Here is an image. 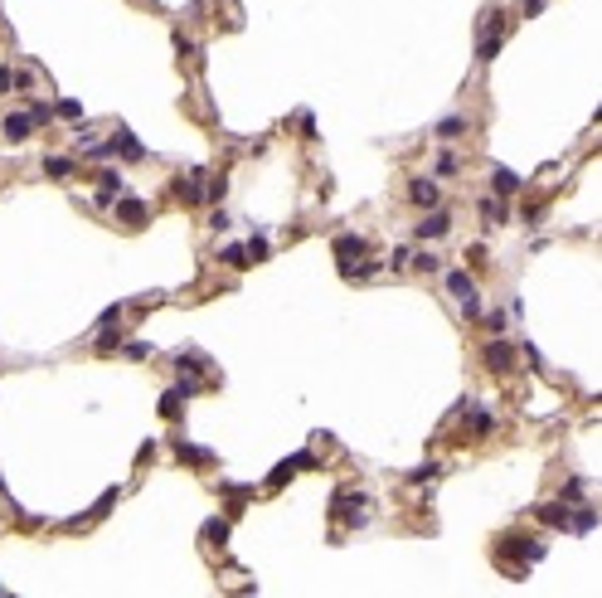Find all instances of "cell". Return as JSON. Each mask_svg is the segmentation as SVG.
<instances>
[{
  "label": "cell",
  "instance_id": "cell-8",
  "mask_svg": "<svg viewBox=\"0 0 602 598\" xmlns=\"http://www.w3.org/2000/svg\"><path fill=\"white\" fill-rule=\"evenodd\" d=\"M408 200H413V204H437V185H432V180H413V185H408Z\"/></svg>",
  "mask_w": 602,
  "mask_h": 598
},
{
  "label": "cell",
  "instance_id": "cell-14",
  "mask_svg": "<svg viewBox=\"0 0 602 598\" xmlns=\"http://www.w3.org/2000/svg\"><path fill=\"white\" fill-rule=\"evenodd\" d=\"M496 190H501V195H515V190H520V176H515V171H496Z\"/></svg>",
  "mask_w": 602,
  "mask_h": 598
},
{
  "label": "cell",
  "instance_id": "cell-23",
  "mask_svg": "<svg viewBox=\"0 0 602 598\" xmlns=\"http://www.w3.org/2000/svg\"><path fill=\"white\" fill-rule=\"evenodd\" d=\"M437 176H457V156H437Z\"/></svg>",
  "mask_w": 602,
  "mask_h": 598
},
{
  "label": "cell",
  "instance_id": "cell-10",
  "mask_svg": "<svg viewBox=\"0 0 602 598\" xmlns=\"http://www.w3.org/2000/svg\"><path fill=\"white\" fill-rule=\"evenodd\" d=\"M180 404H185V390H171V394H160V414H166V418H180V414H185Z\"/></svg>",
  "mask_w": 602,
  "mask_h": 598
},
{
  "label": "cell",
  "instance_id": "cell-2",
  "mask_svg": "<svg viewBox=\"0 0 602 598\" xmlns=\"http://www.w3.org/2000/svg\"><path fill=\"white\" fill-rule=\"evenodd\" d=\"M360 253H369V243H364L360 234H340V239H336V258H340V273L360 263Z\"/></svg>",
  "mask_w": 602,
  "mask_h": 598
},
{
  "label": "cell",
  "instance_id": "cell-4",
  "mask_svg": "<svg viewBox=\"0 0 602 598\" xmlns=\"http://www.w3.org/2000/svg\"><path fill=\"white\" fill-rule=\"evenodd\" d=\"M452 229V214H442V209H437V214H427V219L418 224V239H442Z\"/></svg>",
  "mask_w": 602,
  "mask_h": 598
},
{
  "label": "cell",
  "instance_id": "cell-6",
  "mask_svg": "<svg viewBox=\"0 0 602 598\" xmlns=\"http://www.w3.org/2000/svg\"><path fill=\"white\" fill-rule=\"evenodd\" d=\"M29 127H34V122H29V112H10V117H5V141H25V136H29Z\"/></svg>",
  "mask_w": 602,
  "mask_h": 598
},
{
  "label": "cell",
  "instance_id": "cell-19",
  "mask_svg": "<svg viewBox=\"0 0 602 598\" xmlns=\"http://www.w3.org/2000/svg\"><path fill=\"white\" fill-rule=\"evenodd\" d=\"M592 521H597V516H592V511H578V516H573V525H568V530H573V535H588V530H592Z\"/></svg>",
  "mask_w": 602,
  "mask_h": 598
},
{
  "label": "cell",
  "instance_id": "cell-27",
  "mask_svg": "<svg viewBox=\"0 0 602 598\" xmlns=\"http://www.w3.org/2000/svg\"><path fill=\"white\" fill-rule=\"evenodd\" d=\"M413 263V248H394V267H408Z\"/></svg>",
  "mask_w": 602,
  "mask_h": 598
},
{
  "label": "cell",
  "instance_id": "cell-1",
  "mask_svg": "<svg viewBox=\"0 0 602 598\" xmlns=\"http://www.w3.org/2000/svg\"><path fill=\"white\" fill-rule=\"evenodd\" d=\"M481 29H486V39H481V64H490V59H496V49H501V39H505V20H501L496 10H486Z\"/></svg>",
  "mask_w": 602,
  "mask_h": 598
},
{
  "label": "cell",
  "instance_id": "cell-13",
  "mask_svg": "<svg viewBox=\"0 0 602 598\" xmlns=\"http://www.w3.org/2000/svg\"><path fill=\"white\" fill-rule=\"evenodd\" d=\"M97 185H102V200H107V195L122 190V176H117V171H97Z\"/></svg>",
  "mask_w": 602,
  "mask_h": 598
},
{
  "label": "cell",
  "instance_id": "cell-22",
  "mask_svg": "<svg viewBox=\"0 0 602 598\" xmlns=\"http://www.w3.org/2000/svg\"><path fill=\"white\" fill-rule=\"evenodd\" d=\"M539 516H544V521H554V525H568V511H564V506H544Z\"/></svg>",
  "mask_w": 602,
  "mask_h": 598
},
{
  "label": "cell",
  "instance_id": "cell-28",
  "mask_svg": "<svg viewBox=\"0 0 602 598\" xmlns=\"http://www.w3.org/2000/svg\"><path fill=\"white\" fill-rule=\"evenodd\" d=\"M462 311H466V316L476 321V316H481V297H466V302H462Z\"/></svg>",
  "mask_w": 602,
  "mask_h": 598
},
{
  "label": "cell",
  "instance_id": "cell-12",
  "mask_svg": "<svg viewBox=\"0 0 602 598\" xmlns=\"http://www.w3.org/2000/svg\"><path fill=\"white\" fill-rule=\"evenodd\" d=\"M204 540H214V545H224V540H229V521H218V516H214V521L204 525Z\"/></svg>",
  "mask_w": 602,
  "mask_h": 598
},
{
  "label": "cell",
  "instance_id": "cell-15",
  "mask_svg": "<svg viewBox=\"0 0 602 598\" xmlns=\"http://www.w3.org/2000/svg\"><path fill=\"white\" fill-rule=\"evenodd\" d=\"M481 214H486V219H505V204H501L496 195H486V200H481Z\"/></svg>",
  "mask_w": 602,
  "mask_h": 598
},
{
  "label": "cell",
  "instance_id": "cell-9",
  "mask_svg": "<svg viewBox=\"0 0 602 598\" xmlns=\"http://www.w3.org/2000/svg\"><path fill=\"white\" fill-rule=\"evenodd\" d=\"M44 171H49L53 180H73V160H68V156H49Z\"/></svg>",
  "mask_w": 602,
  "mask_h": 598
},
{
  "label": "cell",
  "instance_id": "cell-25",
  "mask_svg": "<svg viewBox=\"0 0 602 598\" xmlns=\"http://www.w3.org/2000/svg\"><path fill=\"white\" fill-rule=\"evenodd\" d=\"M564 501H583V481H578V477L564 486Z\"/></svg>",
  "mask_w": 602,
  "mask_h": 598
},
{
  "label": "cell",
  "instance_id": "cell-7",
  "mask_svg": "<svg viewBox=\"0 0 602 598\" xmlns=\"http://www.w3.org/2000/svg\"><path fill=\"white\" fill-rule=\"evenodd\" d=\"M112 151H117V156H127V160H141V156H146V146H141V141H136L131 132H117Z\"/></svg>",
  "mask_w": 602,
  "mask_h": 598
},
{
  "label": "cell",
  "instance_id": "cell-18",
  "mask_svg": "<svg viewBox=\"0 0 602 598\" xmlns=\"http://www.w3.org/2000/svg\"><path fill=\"white\" fill-rule=\"evenodd\" d=\"M490 423H496V418H490V414L476 404V409H471V428H476V433H490Z\"/></svg>",
  "mask_w": 602,
  "mask_h": 598
},
{
  "label": "cell",
  "instance_id": "cell-24",
  "mask_svg": "<svg viewBox=\"0 0 602 598\" xmlns=\"http://www.w3.org/2000/svg\"><path fill=\"white\" fill-rule=\"evenodd\" d=\"M413 263H418V267H423V273H437V267H442V263H437V258H432V253H418V258H413Z\"/></svg>",
  "mask_w": 602,
  "mask_h": 598
},
{
  "label": "cell",
  "instance_id": "cell-17",
  "mask_svg": "<svg viewBox=\"0 0 602 598\" xmlns=\"http://www.w3.org/2000/svg\"><path fill=\"white\" fill-rule=\"evenodd\" d=\"M175 453H180L185 462H209V453H204V448H195V443H175Z\"/></svg>",
  "mask_w": 602,
  "mask_h": 598
},
{
  "label": "cell",
  "instance_id": "cell-16",
  "mask_svg": "<svg viewBox=\"0 0 602 598\" xmlns=\"http://www.w3.org/2000/svg\"><path fill=\"white\" fill-rule=\"evenodd\" d=\"M224 263H234V267L253 263V258H248V243H234V248H224Z\"/></svg>",
  "mask_w": 602,
  "mask_h": 598
},
{
  "label": "cell",
  "instance_id": "cell-3",
  "mask_svg": "<svg viewBox=\"0 0 602 598\" xmlns=\"http://www.w3.org/2000/svg\"><path fill=\"white\" fill-rule=\"evenodd\" d=\"M481 355H486V365H490V370H496V374H505V370L515 365V350H510L505 341H490V346L481 350Z\"/></svg>",
  "mask_w": 602,
  "mask_h": 598
},
{
  "label": "cell",
  "instance_id": "cell-20",
  "mask_svg": "<svg viewBox=\"0 0 602 598\" xmlns=\"http://www.w3.org/2000/svg\"><path fill=\"white\" fill-rule=\"evenodd\" d=\"M457 132H466V122H462V117H447V122H437V136H457Z\"/></svg>",
  "mask_w": 602,
  "mask_h": 598
},
{
  "label": "cell",
  "instance_id": "cell-26",
  "mask_svg": "<svg viewBox=\"0 0 602 598\" xmlns=\"http://www.w3.org/2000/svg\"><path fill=\"white\" fill-rule=\"evenodd\" d=\"M466 263H471V267H481V263H486V248H481V243H471V248H466Z\"/></svg>",
  "mask_w": 602,
  "mask_h": 598
},
{
  "label": "cell",
  "instance_id": "cell-5",
  "mask_svg": "<svg viewBox=\"0 0 602 598\" xmlns=\"http://www.w3.org/2000/svg\"><path fill=\"white\" fill-rule=\"evenodd\" d=\"M117 214H122V224H146V200H136V195H127L122 204H117Z\"/></svg>",
  "mask_w": 602,
  "mask_h": 598
},
{
  "label": "cell",
  "instance_id": "cell-21",
  "mask_svg": "<svg viewBox=\"0 0 602 598\" xmlns=\"http://www.w3.org/2000/svg\"><path fill=\"white\" fill-rule=\"evenodd\" d=\"M49 117H53V107H49V102H34V107H29V122H34V127L49 122Z\"/></svg>",
  "mask_w": 602,
  "mask_h": 598
},
{
  "label": "cell",
  "instance_id": "cell-11",
  "mask_svg": "<svg viewBox=\"0 0 602 598\" xmlns=\"http://www.w3.org/2000/svg\"><path fill=\"white\" fill-rule=\"evenodd\" d=\"M447 287H452L462 302H466V297H476V287H471V278H466V273H447Z\"/></svg>",
  "mask_w": 602,
  "mask_h": 598
}]
</instances>
